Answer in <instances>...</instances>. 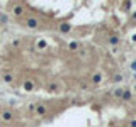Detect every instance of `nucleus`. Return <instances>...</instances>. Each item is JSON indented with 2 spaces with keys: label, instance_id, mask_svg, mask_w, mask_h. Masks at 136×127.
<instances>
[{
  "label": "nucleus",
  "instance_id": "1",
  "mask_svg": "<svg viewBox=\"0 0 136 127\" xmlns=\"http://www.w3.org/2000/svg\"><path fill=\"white\" fill-rule=\"evenodd\" d=\"M90 81L94 83V85H101V83H102V73H101V71H95V73H92Z\"/></svg>",
  "mask_w": 136,
  "mask_h": 127
},
{
  "label": "nucleus",
  "instance_id": "2",
  "mask_svg": "<svg viewBox=\"0 0 136 127\" xmlns=\"http://www.w3.org/2000/svg\"><path fill=\"white\" fill-rule=\"evenodd\" d=\"M121 98H123L124 102H131V100H133V92L128 90V88H124L123 90V97H121Z\"/></svg>",
  "mask_w": 136,
  "mask_h": 127
},
{
  "label": "nucleus",
  "instance_id": "3",
  "mask_svg": "<svg viewBox=\"0 0 136 127\" xmlns=\"http://www.w3.org/2000/svg\"><path fill=\"white\" fill-rule=\"evenodd\" d=\"M107 42H109L111 46H117L119 44V37H117L116 34H111L109 37H107Z\"/></svg>",
  "mask_w": 136,
  "mask_h": 127
},
{
  "label": "nucleus",
  "instance_id": "4",
  "mask_svg": "<svg viewBox=\"0 0 136 127\" xmlns=\"http://www.w3.org/2000/svg\"><path fill=\"white\" fill-rule=\"evenodd\" d=\"M46 110H48V108H46L44 105H38V107H36V112H38V115H44Z\"/></svg>",
  "mask_w": 136,
  "mask_h": 127
},
{
  "label": "nucleus",
  "instance_id": "5",
  "mask_svg": "<svg viewBox=\"0 0 136 127\" xmlns=\"http://www.w3.org/2000/svg\"><path fill=\"white\" fill-rule=\"evenodd\" d=\"M27 25H29V27H38V20L36 19H33V17H31V19H27Z\"/></svg>",
  "mask_w": 136,
  "mask_h": 127
},
{
  "label": "nucleus",
  "instance_id": "6",
  "mask_svg": "<svg viewBox=\"0 0 136 127\" xmlns=\"http://www.w3.org/2000/svg\"><path fill=\"white\" fill-rule=\"evenodd\" d=\"M68 48H70L71 51H75V49H78V48H80V44H78L77 41H73V42H70V44H68Z\"/></svg>",
  "mask_w": 136,
  "mask_h": 127
},
{
  "label": "nucleus",
  "instance_id": "7",
  "mask_svg": "<svg viewBox=\"0 0 136 127\" xmlns=\"http://www.w3.org/2000/svg\"><path fill=\"white\" fill-rule=\"evenodd\" d=\"M60 31H61V32H68V31H70V24H61V25H60Z\"/></svg>",
  "mask_w": 136,
  "mask_h": 127
},
{
  "label": "nucleus",
  "instance_id": "8",
  "mask_svg": "<svg viewBox=\"0 0 136 127\" xmlns=\"http://www.w3.org/2000/svg\"><path fill=\"white\" fill-rule=\"evenodd\" d=\"M123 90L124 88H117L116 92H114V97H123Z\"/></svg>",
  "mask_w": 136,
  "mask_h": 127
},
{
  "label": "nucleus",
  "instance_id": "9",
  "mask_svg": "<svg viewBox=\"0 0 136 127\" xmlns=\"http://www.w3.org/2000/svg\"><path fill=\"white\" fill-rule=\"evenodd\" d=\"M26 90H33V81H26Z\"/></svg>",
  "mask_w": 136,
  "mask_h": 127
},
{
  "label": "nucleus",
  "instance_id": "10",
  "mask_svg": "<svg viewBox=\"0 0 136 127\" xmlns=\"http://www.w3.org/2000/svg\"><path fill=\"white\" fill-rule=\"evenodd\" d=\"M3 119H5V120H10V119H12V115H10L9 112H5V114H3Z\"/></svg>",
  "mask_w": 136,
  "mask_h": 127
},
{
  "label": "nucleus",
  "instance_id": "11",
  "mask_svg": "<svg viewBox=\"0 0 136 127\" xmlns=\"http://www.w3.org/2000/svg\"><path fill=\"white\" fill-rule=\"evenodd\" d=\"M128 127H136V119H131V120H129V125H128Z\"/></svg>",
  "mask_w": 136,
  "mask_h": 127
},
{
  "label": "nucleus",
  "instance_id": "12",
  "mask_svg": "<svg viewBox=\"0 0 136 127\" xmlns=\"http://www.w3.org/2000/svg\"><path fill=\"white\" fill-rule=\"evenodd\" d=\"M56 90H58V85H51V86H49V92H56Z\"/></svg>",
  "mask_w": 136,
  "mask_h": 127
},
{
  "label": "nucleus",
  "instance_id": "13",
  "mask_svg": "<svg viewBox=\"0 0 136 127\" xmlns=\"http://www.w3.org/2000/svg\"><path fill=\"white\" fill-rule=\"evenodd\" d=\"M121 80H123V76H121V75H116V76H114V81H121Z\"/></svg>",
  "mask_w": 136,
  "mask_h": 127
},
{
  "label": "nucleus",
  "instance_id": "14",
  "mask_svg": "<svg viewBox=\"0 0 136 127\" xmlns=\"http://www.w3.org/2000/svg\"><path fill=\"white\" fill-rule=\"evenodd\" d=\"M15 14H22V7H15Z\"/></svg>",
  "mask_w": 136,
  "mask_h": 127
},
{
  "label": "nucleus",
  "instance_id": "15",
  "mask_svg": "<svg viewBox=\"0 0 136 127\" xmlns=\"http://www.w3.org/2000/svg\"><path fill=\"white\" fill-rule=\"evenodd\" d=\"M131 70L136 71V61H133V63H131Z\"/></svg>",
  "mask_w": 136,
  "mask_h": 127
},
{
  "label": "nucleus",
  "instance_id": "16",
  "mask_svg": "<svg viewBox=\"0 0 136 127\" xmlns=\"http://www.w3.org/2000/svg\"><path fill=\"white\" fill-rule=\"evenodd\" d=\"M38 46H39V48H44L46 42H44V41H39V44H38Z\"/></svg>",
  "mask_w": 136,
  "mask_h": 127
},
{
  "label": "nucleus",
  "instance_id": "17",
  "mask_svg": "<svg viewBox=\"0 0 136 127\" xmlns=\"http://www.w3.org/2000/svg\"><path fill=\"white\" fill-rule=\"evenodd\" d=\"M133 92L136 93V83H134V85H133Z\"/></svg>",
  "mask_w": 136,
  "mask_h": 127
},
{
  "label": "nucleus",
  "instance_id": "18",
  "mask_svg": "<svg viewBox=\"0 0 136 127\" xmlns=\"http://www.w3.org/2000/svg\"><path fill=\"white\" fill-rule=\"evenodd\" d=\"M133 42H136V34H134V36H133Z\"/></svg>",
  "mask_w": 136,
  "mask_h": 127
},
{
  "label": "nucleus",
  "instance_id": "19",
  "mask_svg": "<svg viewBox=\"0 0 136 127\" xmlns=\"http://www.w3.org/2000/svg\"><path fill=\"white\" fill-rule=\"evenodd\" d=\"M119 127H123V125H119Z\"/></svg>",
  "mask_w": 136,
  "mask_h": 127
}]
</instances>
